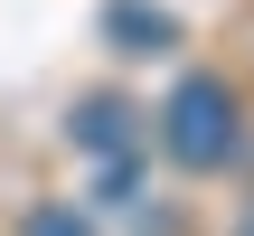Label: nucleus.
<instances>
[{
	"label": "nucleus",
	"mask_w": 254,
	"mask_h": 236,
	"mask_svg": "<svg viewBox=\"0 0 254 236\" xmlns=\"http://www.w3.org/2000/svg\"><path fill=\"white\" fill-rule=\"evenodd\" d=\"M160 151H170L179 170H226V161L245 151L236 95H226L217 76H179V85H170V104H160Z\"/></svg>",
	"instance_id": "nucleus-1"
},
{
	"label": "nucleus",
	"mask_w": 254,
	"mask_h": 236,
	"mask_svg": "<svg viewBox=\"0 0 254 236\" xmlns=\"http://www.w3.org/2000/svg\"><path fill=\"white\" fill-rule=\"evenodd\" d=\"M75 151L104 170V199L132 208V189H141V170H132V151H141V114H132L123 95H85V104H75Z\"/></svg>",
	"instance_id": "nucleus-2"
},
{
	"label": "nucleus",
	"mask_w": 254,
	"mask_h": 236,
	"mask_svg": "<svg viewBox=\"0 0 254 236\" xmlns=\"http://www.w3.org/2000/svg\"><path fill=\"white\" fill-rule=\"evenodd\" d=\"M104 38H113L123 57H151V47H170L179 28H170V9H151V0H104Z\"/></svg>",
	"instance_id": "nucleus-3"
},
{
	"label": "nucleus",
	"mask_w": 254,
	"mask_h": 236,
	"mask_svg": "<svg viewBox=\"0 0 254 236\" xmlns=\"http://www.w3.org/2000/svg\"><path fill=\"white\" fill-rule=\"evenodd\" d=\"M19 236H94V227H85L75 208H28V227H19Z\"/></svg>",
	"instance_id": "nucleus-4"
}]
</instances>
